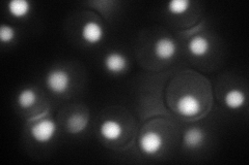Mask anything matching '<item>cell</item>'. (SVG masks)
Segmentation results:
<instances>
[{"instance_id":"cell-13","label":"cell","mask_w":249,"mask_h":165,"mask_svg":"<svg viewBox=\"0 0 249 165\" xmlns=\"http://www.w3.org/2000/svg\"><path fill=\"white\" fill-rule=\"evenodd\" d=\"M68 129L73 135L81 133L88 127V117L81 113H75L68 119Z\"/></svg>"},{"instance_id":"cell-5","label":"cell","mask_w":249,"mask_h":165,"mask_svg":"<svg viewBox=\"0 0 249 165\" xmlns=\"http://www.w3.org/2000/svg\"><path fill=\"white\" fill-rule=\"evenodd\" d=\"M81 37L89 45H98L103 41L104 29L95 21H89L81 28Z\"/></svg>"},{"instance_id":"cell-16","label":"cell","mask_w":249,"mask_h":165,"mask_svg":"<svg viewBox=\"0 0 249 165\" xmlns=\"http://www.w3.org/2000/svg\"><path fill=\"white\" fill-rule=\"evenodd\" d=\"M16 38V31L10 25L2 24L0 27V43L2 45H9Z\"/></svg>"},{"instance_id":"cell-3","label":"cell","mask_w":249,"mask_h":165,"mask_svg":"<svg viewBox=\"0 0 249 165\" xmlns=\"http://www.w3.org/2000/svg\"><path fill=\"white\" fill-rule=\"evenodd\" d=\"M164 145L163 137L158 132L149 131L139 139V149L146 155H155L161 151Z\"/></svg>"},{"instance_id":"cell-7","label":"cell","mask_w":249,"mask_h":165,"mask_svg":"<svg viewBox=\"0 0 249 165\" xmlns=\"http://www.w3.org/2000/svg\"><path fill=\"white\" fill-rule=\"evenodd\" d=\"M178 111L184 117H194L200 112V102L196 96L187 94L178 99Z\"/></svg>"},{"instance_id":"cell-10","label":"cell","mask_w":249,"mask_h":165,"mask_svg":"<svg viewBox=\"0 0 249 165\" xmlns=\"http://www.w3.org/2000/svg\"><path fill=\"white\" fill-rule=\"evenodd\" d=\"M7 10L14 18L24 19L31 11V4L27 0H11L7 3Z\"/></svg>"},{"instance_id":"cell-15","label":"cell","mask_w":249,"mask_h":165,"mask_svg":"<svg viewBox=\"0 0 249 165\" xmlns=\"http://www.w3.org/2000/svg\"><path fill=\"white\" fill-rule=\"evenodd\" d=\"M190 4L189 0H171L167 5V10L171 15H180L190 10Z\"/></svg>"},{"instance_id":"cell-1","label":"cell","mask_w":249,"mask_h":165,"mask_svg":"<svg viewBox=\"0 0 249 165\" xmlns=\"http://www.w3.org/2000/svg\"><path fill=\"white\" fill-rule=\"evenodd\" d=\"M71 75L65 69H52L46 76V85L52 93L61 95L71 87Z\"/></svg>"},{"instance_id":"cell-6","label":"cell","mask_w":249,"mask_h":165,"mask_svg":"<svg viewBox=\"0 0 249 165\" xmlns=\"http://www.w3.org/2000/svg\"><path fill=\"white\" fill-rule=\"evenodd\" d=\"M104 67L111 74H121L128 67V58L119 52H111L104 58Z\"/></svg>"},{"instance_id":"cell-11","label":"cell","mask_w":249,"mask_h":165,"mask_svg":"<svg viewBox=\"0 0 249 165\" xmlns=\"http://www.w3.org/2000/svg\"><path fill=\"white\" fill-rule=\"evenodd\" d=\"M205 140V132L198 127L189 128L185 132L183 141L186 147L190 149H196L200 147Z\"/></svg>"},{"instance_id":"cell-4","label":"cell","mask_w":249,"mask_h":165,"mask_svg":"<svg viewBox=\"0 0 249 165\" xmlns=\"http://www.w3.org/2000/svg\"><path fill=\"white\" fill-rule=\"evenodd\" d=\"M178 46L174 39L169 37H161L154 45V54L157 59L162 61L171 60L177 54Z\"/></svg>"},{"instance_id":"cell-2","label":"cell","mask_w":249,"mask_h":165,"mask_svg":"<svg viewBox=\"0 0 249 165\" xmlns=\"http://www.w3.org/2000/svg\"><path fill=\"white\" fill-rule=\"evenodd\" d=\"M57 131L56 123L51 119H42L36 122L30 128V135L38 144H48L54 138Z\"/></svg>"},{"instance_id":"cell-9","label":"cell","mask_w":249,"mask_h":165,"mask_svg":"<svg viewBox=\"0 0 249 165\" xmlns=\"http://www.w3.org/2000/svg\"><path fill=\"white\" fill-rule=\"evenodd\" d=\"M211 44L210 41L202 35H196L192 37L188 44V50L191 55L196 57H204L210 52Z\"/></svg>"},{"instance_id":"cell-12","label":"cell","mask_w":249,"mask_h":165,"mask_svg":"<svg viewBox=\"0 0 249 165\" xmlns=\"http://www.w3.org/2000/svg\"><path fill=\"white\" fill-rule=\"evenodd\" d=\"M224 102L230 109H240L246 102L245 93L239 89H231L225 94Z\"/></svg>"},{"instance_id":"cell-14","label":"cell","mask_w":249,"mask_h":165,"mask_svg":"<svg viewBox=\"0 0 249 165\" xmlns=\"http://www.w3.org/2000/svg\"><path fill=\"white\" fill-rule=\"evenodd\" d=\"M17 101H18V105L21 108H24V109L30 108L31 106H34L37 101L36 92L31 88L23 89L19 93Z\"/></svg>"},{"instance_id":"cell-8","label":"cell","mask_w":249,"mask_h":165,"mask_svg":"<svg viewBox=\"0 0 249 165\" xmlns=\"http://www.w3.org/2000/svg\"><path fill=\"white\" fill-rule=\"evenodd\" d=\"M124 133L123 125L115 120H106L100 126V135L108 141H115L122 137Z\"/></svg>"}]
</instances>
